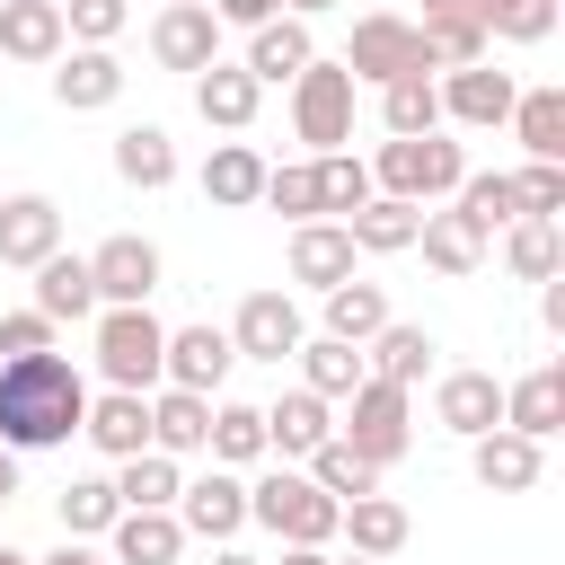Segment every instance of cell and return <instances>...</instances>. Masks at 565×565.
<instances>
[{
    "label": "cell",
    "mask_w": 565,
    "mask_h": 565,
    "mask_svg": "<svg viewBox=\"0 0 565 565\" xmlns=\"http://www.w3.org/2000/svg\"><path fill=\"white\" fill-rule=\"evenodd\" d=\"M88 415V380L71 353H9L0 362V450H62L79 441Z\"/></svg>",
    "instance_id": "6da1fadb"
},
{
    "label": "cell",
    "mask_w": 565,
    "mask_h": 565,
    "mask_svg": "<svg viewBox=\"0 0 565 565\" xmlns=\"http://www.w3.org/2000/svg\"><path fill=\"white\" fill-rule=\"evenodd\" d=\"M159 353H168V318H159L150 300H141V309H97V318H88V362H97L106 388L150 397V388H159Z\"/></svg>",
    "instance_id": "7a4b0ae2"
},
{
    "label": "cell",
    "mask_w": 565,
    "mask_h": 565,
    "mask_svg": "<svg viewBox=\"0 0 565 565\" xmlns=\"http://www.w3.org/2000/svg\"><path fill=\"white\" fill-rule=\"evenodd\" d=\"M459 177H468V150L450 141V124L371 150V194H397V203H424V212H433L441 194H459Z\"/></svg>",
    "instance_id": "3957f363"
},
{
    "label": "cell",
    "mask_w": 565,
    "mask_h": 565,
    "mask_svg": "<svg viewBox=\"0 0 565 565\" xmlns=\"http://www.w3.org/2000/svg\"><path fill=\"white\" fill-rule=\"evenodd\" d=\"M247 521H256V530H274L282 547H335L344 503H335V494H318L300 468H282V459H274V468L247 486Z\"/></svg>",
    "instance_id": "277c9868"
},
{
    "label": "cell",
    "mask_w": 565,
    "mask_h": 565,
    "mask_svg": "<svg viewBox=\"0 0 565 565\" xmlns=\"http://www.w3.org/2000/svg\"><path fill=\"white\" fill-rule=\"evenodd\" d=\"M335 441H344V450H362V459L388 477V468L415 450V397L362 371V388H353V397H344V415H335Z\"/></svg>",
    "instance_id": "5b68a950"
},
{
    "label": "cell",
    "mask_w": 565,
    "mask_h": 565,
    "mask_svg": "<svg viewBox=\"0 0 565 565\" xmlns=\"http://www.w3.org/2000/svg\"><path fill=\"white\" fill-rule=\"evenodd\" d=\"M291 141H300L309 159H327V150L353 141V71H344V62L318 53V62L291 79Z\"/></svg>",
    "instance_id": "8992f818"
},
{
    "label": "cell",
    "mask_w": 565,
    "mask_h": 565,
    "mask_svg": "<svg viewBox=\"0 0 565 565\" xmlns=\"http://www.w3.org/2000/svg\"><path fill=\"white\" fill-rule=\"evenodd\" d=\"M335 62L353 71V88H388V79H406V71H433V53H424L415 18H397V9L353 18V35H344V53H335Z\"/></svg>",
    "instance_id": "52a82bcc"
},
{
    "label": "cell",
    "mask_w": 565,
    "mask_h": 565,
    "mask_svg": "<svg viewBox=\"0 0 565 565\" xmlns=\"http://www.w3.org/2000/svg\"><path fill=\"white\" fill-rule=\"evenodd\" d=\"M159 238H141V230H115V238H97L88 247V282H97V309H141L150 291H159Z\"/></svg>",
    "instance_id": "ba28073f"
},
{
    "label": "cell",
    "mask_w": 565,
    "mask_h": 565,
    "mask_svg": "<svg viewBox=\"0 0 565 565\" xmlns=\"http://www.w3.org/2000/svg\"><path fill=\"white\" fill-rule=\"evenodd\" d=\"M300 335H309V318H300V300L291 291H247L238 300V318H230V353L238 362H291L300 353Z\"/></svg>",
    "instance_id": "9c48e42d"
},
{
    "label": "cell",
    "mask_w": 565,
    "mask_h": 565,
    "mask_svg": "<svg viewBox=\"0 0 565 565\" xmlns=\"http://www.w3.org/2000/svg\"><path fill=\"white\" fill-rule=\"evenodd\" d=\"M177 530L203 539V547H230V539L247 530V477H238V468L185 477V486H177Z\"/></svg>",
    "instance_id": "30bf717a"
},
{
    "label": "cell",
    "mask_w": 565,
    "mask_h": 565,
    "mask_svg": "<svg viewBox=\"0 0 565 565\" xmlns=\"http://www.w3.org/2000/svg\"><path fill=\"white\" fill-rule=\"evenodd\" d=\"M433 88H441V124H459V132H494V124H512V97H521V79L494 71V62L433 71Z\"/></svg>",
    "instance_id": "8fae6325"
},
{
    "label": "cell",
    "mask_w": 565,
    "mask_h": 565,
    "mask_svg": "<svg viewBox=\"0 0 565 565\" xmlns=\"http://www.w3.org/2000/svg\"><path fill=\"white\" fill-rule=\"evenodd\" d=\"M238 371L230 353V327L194 318V327H168V353H159V388H194V397H221V380Z\"/></svg>",
    "instance_id": "7c38bea8"
},
{
    "label": "cell",
    "mask_w": 565,
    "mask_h": 565,
    "mask_svg": "<svg viewBox=\"0 0 565 565\" xmlns=\"http://www.w3.org/2000/svg\"><path fill=\"white\" fill-rule=\"evenodd\" d=\"M150 62H159V71H185V79L212 71V62H221V18H212L203 0L159 9V18H150Z\"/></svg>",
    "instance_id": "4fadbf2b"
},
{
    "label": "cell",
    "mask_w": 565,
    "mask_h": 565,
    "mask_svg": "<svg viewBox=\"0 0 565 565\" xmlns=\"http://www.w3.org/2000/svg\"><path fill=\"white\" fill-rule=\"evenodd\" d=\"M433 424H441L450 441L494 433V424H503V380H494V371H441V380H433Z\"/></svg>",
    "instance_id": "5bb4252c"
},
{
    "label": "cell",
    "mask_w": 565,
    "mask_h": 565,
    "mask_svg": "<svg viewBox=\"0 0 565 565\" xmlns=\"http://www.w3.org/2000/svg\"><path fill=\"white\" fill-rule=\"evenodd\" d=\"M503 433H521L539 450L565 433V362H539V371L503 380Z\"/></svg>",
    "instance_id": "9a60e30c"
},
{
    "label": "cell",
    "mask_w": 565,
    "mask_h": 565,
    "mask_svg": "<svg viewBox=\"0 0 565 565\" xmlns=\"http://www.w3.org/2000/svg\"><path fill=\"white\" fill-rule=\"evenodd\" d=\"M79 441H88L106 468H115V459H132V450H150V397H132V388H88Z\"/></svg>",
    "instance_id": "2e32d148"
},
{
    "label": "cell",
    "mask_w": 565,
    "mask_h": 565,
    "mask_svg": "<svg viewBox=\"0 0 565 565\" xmlns=\"http://www.w3.org/2000/svg\"><path fill=\"white\" fill-rule=\"evenodd\" d=\"M309 62H318V35H309L300 18H265V26H247V53H238V71H247L256 88H291Z\"/></svg>",
    "instance_id": "e0dca14e"
},
{
    "label": "cell",
    "mask_w": 565,
    "mask_h": 565,
    "mask_svg": "<svg viewBox=\"0 0 565 565\" xmlns=\"http://www.w3.org/2000/svg\"><path fill=\"white\" fill-rule=\"evenodd\" d=\"M124 97V62L106 53V44H62V62H53V106L62 115H97V106H115Z\"/></svg>",
    "instance_id": "ac0fdd59"
},
{
    "label": "cell",
    "mask_w": 565,
    "mask_h": 565,
    "mask_svg": "<svg viewBox=\"0 0 565 565\" xmlns=\"http://www.w3.org/2000/svg\"><path fill=\"white\" fill-rule=\"evenodd\" d=\"M318 441H335V406H327V397H309V388H282V397L265 406V459L300 468Z\"/></svg>",
    "instance_id": "d6986e66"
},
{
    "label": "cell",
    "mask_w": 565,
    "mask_h": 565,
    "mask_svg": "<svg viewBox=\"0 0 565 565\" xmlns=\"http://www.w3.org/2000/svg\"><path fill=\"white\" fill-rule=\"evenodd\" d=\"M62 247V203L53 194H0V265L35 274Z\"/></svg>",
    "instance_id": "ffe728a7"
},
{
    "label": "cell",
    "mask_w": 565,
    "mask_h": 565,
    "mask_svg": "<svg viewBox=\"0 0 565 565\" xmlns=\"http://www.w3.org/2000/svg\"><path fill=\"white\" fill-rule=\"evenodd\" d=\"M468 477H477L486 494H530V486L547 477V450L494 424V433H477V441H468Z\"/></svg>",
    "instance_id": "44dd1931"
},
{
    "label": "cell",
    "mask_w": 565,
    "mask_h": 565,
    "mask_svg": "<svg viewBox=\"0 0 565 565\" xmlns=\"http://www.w3.org/2000/svg\"><path fill=\"white\" fill-rule=\"evenodd\" d=\"M265 168H274V159H265L256 141H212V159H203V177H194V185H203V203H212V212H256Z\"/></svg>",
    "instance_id": "7402d4cb"
},
{
    "label": "cell",
    "mask_w": 565,
    "mask_h": 565,
    "mask_svg": "<svg viewBox=\"0 0 565 565\" xmlns=\"http://www.w3.org/2000/svg\"><path fill=\"white\" fill-rule=\"evenodd\" d=\"M62 0H0V71L9 62H62Z\"/></svg>",
    "instance_id": "603a6c76"
},
{
    "label": "cell",
    "mask_w": 565,
    "mask_h": 565,
    "mask_svg": "<svg viewBox=\"0 0 565 565\" xmlns=\"http://www.w3.org/2000/svg\"><path fill=\"white\" fill-rule=\"evenodd\" d=\"M282 265H291V282H309V291L353 282V238H344V221H300L291 247H282Z\"/></svg>",
    "instance_id": "cb8c5ba5"
},
{
    "label": "cell",
    "mask_w": 565,
    "mask_h": 565,
    "mask_svg": "<svg viewBox=\"0 0 565 565\" xmlns=\"http://www.w3.org/2000/svg\"><path fill=\"white\" fill-rule=\"evenodd\" d=\"M26 309H44L53 327H88V318H97V282H88V256L53 247V256L35 265V300H26Z\"/></svg>",
    "instance_id": "d4e9b609"
},
{
    "label": "cell",
    "mask_w": 565,
    "mask_h": 565,
    "mask_svg": "<svg viewBox=\"0 0 565 565\" xmlns=\"http://www.w3.org/2000/svg\"><path fill=\"white\" fill-rule=\"evenodd\" d=\"M433 353H441V344H433V335H424V327H406V318H388V327H380V335H371V344H362V371H371V380H388V388H406V397H415V388H424V380H433Z\"/></svg>",
    "instance_id": "484cf974"
},
{
    "label": "cell",
    "mask_w": 565,
    "mask_h": 565,
    "mask_svg": "<svg viewBox=\"0 0 565 565\" xmlns=\"http://www.w3.org/2000/svg\"><path fill=\"white\" fill-rule=\"evenodd\" d=\"M256 106H265V88H256L230 53H221L212 71H194V115H203L212 132H247V124H256Z\"/></svg>",
    "instance_id": "4316f807"
},
{
    "label": "cell",
    "mask_w": 565,
    "mask_h": 565,
    "mask_svg": "<svg viewBox=\"0 0 565 565\" xmlns=\"http://www.w3.org/2000/svg\"><path fill=\"white\" fill-rule=\"evenodd\" d=\"M335 539L353 547V556H371V565H388L406 539H415V521H406V503L397 494H362V503H344V521H335Z\"/></svg>",
    "instance_id": "83f0119b"
},
{
    "label": "cell",
    "mask_w": 565,
    "mask_h": 565,
    "mask_svg": "<svg viewBox=\"0 0 565 565\" xmlns=\"http://www.w3.org/2000/svg\"><path fill=\"white\" fill-rule=\"evenodd\" d=\"M203 433H212V397H194V388H150V450L203 459Z\"/></svg>",
    "instance_id": "f1b7e54d"
},
{
    "label": "cell",
    "mask_w": 565,
    "mask_h": 565,
    "mask_svg": "<svg viewBox=\"0 0 565 565\" xmlns=\"http://www.w3.org/2000/svg\"><path fill=\"white\" fill-rule=\"evenodd\" d=\"M177 556H185L177 512H115V530H106V565H177Z\"/></svg>",
    "instance_id": "f546056e"
},
{
    "label": "cell",
    "mask_w": 565,
    "mask_h": 565,
    "mask_svg": "<svg viewBox=\"0 0 565 565\" xmlns=\"http://www.w3.org/2000/svg\"><path fill=\"white\" fill-rule=\"evenodd\" d=\"M415 35H424L433 71H468V62H494V44H486V26L468 18V0H450V9H424V18H415Z\"/></svg>",
    "instance_id": "4dcf8cb0"
},
{
    "label": "cell",
    "mask_w": 565,
    "mask_h": 565,
    "mask_svg": "<svg viewBox=\"0 0 565 565\" xmlns=\"http://www.w3.org/2000/svg\"><path fill=\"white\" fill-rule=\"evenodd\" d=\"M318 318H327L318 335H335V344H371V335L388 327V291L353 274V282H335V291H318Z\"/></svg>",
    "instance_id": "1f68e13d"
},
{
    "label": "cell",
    "mask_w": 565,
    "mask_h": 565,
    "mask_svg": "<svg viewBox=\"0 0 565 565\" xmlns=\"http://www.w3.org/2000/svg\"><path fill=\"white\" fill-rule=\"evenodd\" d=\"M203 459H212V468H256V459H265V406H247V397H212Z\"/></svg>",
    "instance_id": "d6a6232c"
},
{
    "label": "cell",
    "mask_w": 565,
    "mask_h": 565,
    "mask_svg": "<svg viewBox=\"0 0 565 565\" xmlns=\"http://www.w3.org/2000/svg\"><path fill=\"white\" fill-rule=\"evenodd\" d=\"M177 486H185V459H168V450L115 459V503L124 512H177Z\"/></svg>",
    "instance_id": "836d02e7"
},
{
    "label": "cell",
    "mask_w": 565,
    "mask_h": 565,
    "mask_svg": "<svg viewBox=\"0 0 565 565\" xmlns=\"http://www.w3.org/2000/svg\"><path fill=\"white\" fill-rule=\"evenodd\" d=\"M115 177L141 185V194L177 185V141H168V124H124V132H115Z\"/></svg>",
    "instance_id": "e575fe53"
},
{
    "label": "cell",
    "mask_w": 565,
    "mask_h": 565,
    "mask_svg": "<svg viewBox=\"0 0 565 565\" xmlns=\"http://www.w3.org/2000/svg\"><path fill=\"white\" fill-rule=\"evenodd\" d=\"M415 221H424V203L371 194V203L344 221V238H353V256H406V247H415Z\"/></svg>",
    "instance_id": "d590c367"
},
{
    "label": "cell",
    "mask_w": 565,
    "mask_h": 565,
    "mask_svg": "<svg viewBox=\"0 0 565 565\" xmlns=\"http://www.w3.org/2000/svg\"><path fill=\"white\" fill-rule=\"evenodd\" d=\"M503 274H512V282H556V274H565V221H530V212H521V221L503 230Z\"/></svg>",
    "instance_id": "8d00e7d4"
},
{
    "label": "cell",
    "mask_w": 565,
    "mask_h": 565,
    "mask_svg": "<svg viewBox=\"0 0 565 565\" xmlns=\"http://www.w3.org/2000/svg\"><path fill=\"white\" fill-rule=\"evenodd\" d=\"M300 388L309 397H327V406H344L353 388H362V344H335V335H300Z\"/></svg>",
    "instance_id": "74e56055"
},
{
    "label": "cell",
    "mask_w": 565,
    "mask_h": 565,
    "mask_svg": "<svg viewBox=\"0 0 565 565\" xmlns=\"http://www.w3.org/2000/svg\"><path fill=\"white\" fill-rule=\"evenodd\" d=\"M380 132H388V141L441 132V88H433V71H406V79L380 88Z\"/></svg>",
    "instance_id": "f35d334b"
},
{
    "label": "cell",
    "mask_w": 565,
    "mask_h": 565,
    "mask_svg": "<svg viewBox=\"0 0 565 565\" xmlns=\"http://www.w3.org/2000/svg\"><path fill=\"white\" fill-rule=\"evenodd\" d=\"M512 141L530 159H565V88L556 79H539V88L512 97Z\"/></svg>",
    "instance_id": "ab89813d"
},
{
    "label": "cell",
    "mask_w": 565,
    "mask_h": 565,
    "mask_svg": "<svg viewBox=\"0 0 565 565\" xmlns=\"http://www.w3.org/2000/svg\"><path fill=\"white\" fill-rule=\"evenodd\" d=\"M450 212H459V221H468V230L494 247V230H512V221H521V194H512V177L468 168V177H459V194H450Z\"/></svg>",
    "instance_id": "60d3db41"
},
{
    "label": "cell",
    "mask_w": 565,
    "mask_h": 565,
    "mask_svg": "<svg viewBox=\"0 0 565 565\" xmlns=\"http://www.w3.org/2000/svg\"><path fill=\"white\" fill-rule=\"evenodd\" d=\"M415 247H424V265L450 274V282H468V274L486 265V238H477L459 212H424V221H415Z\"/></svg>",
    "instance_id": "b9f144b4"
},
{
    "label": "cell",
    "mask_w": 565,
    "mask_h": 565,
    "mask_svg": "<svg viewBox=\"0 0 565 565\" xmlns=\"http://www.w3.org/2000/svg\"><path fill=\"white\" fill-rule=\"evenodd\" d=\"M300 477H309L318 494H335V503H362V494H380V468H371L362 450H344V441H318V450L300 459Z\"/></svg>",
    "instance_id": "7bdbcfd3"
},
{
    "label": "cell",
    "mask_w": 565,
    "mask_h": 565,
    "mask_svg": "<svg viewBox=\"0 0 565 565\" xmlns=\"http://www.w3.org/2000/svg\"><path fill=\"white\" fill-rule=\"evenodd\" d=\"M115 477H71L62 494H53V521H62V539H106L115 530Z\"/></svg>",
    "instance_id": "ee69618b"
},
{
    "label": "cell",
    "mask_w": 565,
    "mask_h": 565,
    "mask_svg": "<svg viewBox=\"0 0 565 565\" xmlns=\"http://www.w3.org/2000/svg\"><path fill=\"white\" fill-rule=\"evenodd\" d=\"M468 18L486 26V44H547L556 35V0H468Z\"/></svg>",
    "instance_id": "f6af8a7d"
},
{
    "label": "cell",
    "mask_w": 565,
    "mask_h": 565,
    "mask_svg": "<svg viewBox=\"0 0 565 565\" xmlns=\"http://www.w3.org/2000/svg\"><path fill=\"white\" fill-rule=\"evenodd\" d=\"M362 203H371V159L327 150V159H318V221H353Z\"/></svg>",
    "instance_id": "bcb514c9"
},
{
    "label": "cell",
    "mask_w": 565,
    "mask_h": 565,
    "mask_svg": "<svg viewBox=\"0 0 565 565\" xmlns=\"http://www.w3.org/2000/svg\"><path fill=\"white\" fill-rule=\"evenodd\" d=\"M256 203H274L291 230L318 221V159H282V168H265V194H256Z\"/></svg>",
    "instance_id": "7dc6e473"
},
{
    "label": "cell",
    "mask_w": 565,
    "mask_h": 565,
    "mask_svg": "<svg viewBox=\"0 0 565 565\" xmlns=\"http://www.w3.org/2000/svg\"><path fill=\"white\" fill-rule=\"evenodd\" d=\"M124 26H132V0H62V35L71 44H106L115 53Z\"/></svg>",
    "instance_id": "c3c4849f"
},
{
    "label": "cell",
    "mask_w": 565,
    "mask_h": 565,
    "mask_svg": "<svg viewBox=\"0 0 565 565\" xmlns=\"http://www.w3.org/2000/svg\"><path fill=\"white\" fill-rule=\"evenodd\" d=\"M512 194H521L530 221H565V159H530V168L512 177Z\"/></svg>",
    "instance_id": "681fc988"
},
{
    "label": "cell",
    "mask_w": 565,
    "mask_h": 565,
    "mask_svg": "<svg viewBox=\"0 0 565 565\" xmlns=\"http://www.w3.org/2000/svg\"><path fill=\"white\" fill-rule=\"evenodd\" d=\"M0 353H53V318L44 309H9L0 318Z\"/></svg>",
    "instance_id": "f907efd6"
},
{
    "label": "cell",
    "mask_w": 565,
    "mask_h": 565,
    "mask_svg": "<svg viewBox=\"0 0 565 565\" xmlns=\"http://www.w3.org/2000/svg\"><path fill=\"white\" fill-rule=\"evenodd\" d=\"M203 9L221 18V35H230V26L247 35V26H265V18H282V0H203Z\"/></svg>",
    "instance_id": "816d5d0a"
},
{
    "label": "cell",
    "mask_w": 565,
    "mask_h": 565,
    "mask_svg": "<svg viewBox=\"0 0 565 565\" xmlns=\"http://www.w3.org/2000/svg\"><path fill=\"white\" fill-rule=\"evenodd\" d=\"M35 565H106V556H97L88 539H62V547H53V556H35Z\"/></svg>",
    "instance_id": "f5cc1de1"
},
{
    "label": "cell",
    "mask_w": 565,
    "mask_h": 565,
    "mask_svg": "<svg viewBox=\"0 0 565 565\" xmlns=\"http://www.w3.org/2000/svg\"><path fill=\"white\" fill-rule=\"evenodd\" d=\"M327 9H344V0H282V18H300V26H309V18H327Z\"/></svg>",
    "instance_id": "db71d44e"
},
{
    "label": "cell",
    "mask_w": 565,
    "mask_h": 565,
    "mask_svg": "<svg viewBox=\"0 0 565 565\" xmlns=\"http://www.w3.org/2000/svg\"><path fill=\"white\" fill-rule=\"evenodd\" d=\"M0 503H18V450H0Z\"/></svg>",
    "instance_id": "11a10c76"
},
{
    "label": "cell",
    "mask_w": 565,
    "mask_h": 565,
    "mask_svg": "<svg viewBox=\"0 0 565 565\" xmlns=\"http://www.w3.org/2000/svg\"><path fill=\"white\" fill-rule=\"evenodd\" d=\"M274 565H327V547H282Z\"/></svg>",
    "instance_id": "9f6ffc18"
},
{
    "label": "cell",
    "mask_w": 565,
    "mask_h": 565,
    "mask_svg": "<svg viewBox=\"0 0 565 565\" xmlns=\"http://www.w3.org/2000/svg\"><path fill=\"white\" fill-rule=\"evenodd\" d=\"M212 565H256V556H238V547H212Z\"/></svg>",
    "instance_id": "6f0895ef"
},
{
    "label": "cell",
    "mask_w": 565,
    "mask_h": 565,
    "mask_svg": "<svg viewBox=\"0 0 565 565\" xmlns=\"http://www.w3.org/2000/svg\"><path fill=\"white\" fill-rule=\"evenodd\" d=\"M0 565H35V556H26V547H9V539H0Z\"/></svg>",
    "instance_id": "680465c9"
},
{
    "label": "cell",
    "mask_w": 565,
    "mask_h": 565,
    "mask_svg": "<svg viewBox=\"0 0 565 565\" xmlns=\"http://www.w3.org/2000/svg\"><path fill=\"white\" fill-rule=\"evenodd\" d=\"M327 565H371V556H327Z\"/></svg>",
    "instance_id": "91938a15"
},
{
    "label": "cell",
    "mask_w": 565,
    "mask_h": 565,
    "mask_svg": "<svg viewBox=\"0 0 565 565\" xmlns=\"http://www.w3.org/2000/svg\"><path fill=\"white\" fill-rule=\"evenodd\" d=\"M424 9H450V0H424Z\"/></svg>",
    "instance_id": "94428289"
},
{
    "label": "cell",
    "mask_w": 565,
    "mask_h": 565,
    "mask_svg": "<svg viewBox=\"0 0 565 565\" xmlns=\"http://www.w3.org/2000/svg\"><path fill=\"white\" fill-rule=\"evenodd\" d=\"M159 9H185V0H159Z\"/></svg>",
    "instance_id": "6125c7cd"
},
{
    "label": "cell",
    "mask_w": 565,
    "mask_h": 565,
    "mask_svg": "<svg viewBox=\"0 0 565 565\" xmlns=\"http://www.w3.org/2000/svg\"><path fill=\"white\" fill-rule=\"evenodd\" d=\"M0 362H9V353H0Z\"/></svg>",
    "instance_id": "be15d7a7"
}]
</instances>
